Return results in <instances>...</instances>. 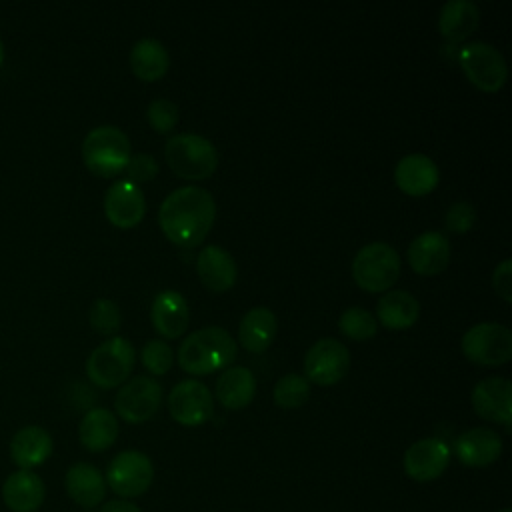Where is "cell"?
<instances>
[{
  "label": "cell",
  "instance_id": "obj_1",
  "mask_svg": "<svg viewBox=\"0 0 512 512\" xmlns=\"http://www.w3.org/2000/svg\"><path fill=\"white\" fill-rule=\"evenodd\" d=\"M216 218L212 194L200 186H180L160 204L158 222L166 238L184 248L198 246Z\"/></svg>",
  "mask_w": 512,
  "mask_h": 512
},
{
  "label": "cell",
  "instance_id": "obj_2",
  "mask_svg": "<svg viewBox=\"0 0 512 512\" xmlns=\"http://www.w3.org/2000/svg\"><path fill=\"white\" fill-rule=\"evenodd\" d=\"M238 344L228 330L208 326L188 334L178 348V364L188 374L204 376L228 368L236 360Z\"/></svg>",
  "mask_w": 512,
  "mask_h": 512
},
{
  "label": "cell",
  "instance_id": "obj_3",
  "mask_svg": "<svg viewBox=\"0 0 512 512\" xmlns=\"http://www.w3.org/2000/svg\"><path fill=\"white\" fill-rule=\"evenodd\" d=\"M130 140L118 126H96L82 142V160L90 172L108 178L126 168L130 160Z\"/></svg>",
  "mask_w": 512,
  "mask_h": 512
},
{
  "label": "cell",
  "instance_id": "obj_4",
  "mask_svg": "<svg viewBox=\"0 0 512 512\" xmlns=\"http://www.w3.org/2000/svg\"><path fill=\"white\" fill-rule=\"evenodd\" d=\"M164 158L170 170L186 180L208 178L218 164V152L214 144L192 132H180L170 136L164 146Z\"/></svg>",
  "mask_w": 512,
  "mask_h": 512
},
{
  "label": "cell",
  "instance_id": "obj_5",
  "mask_svg": "<svg viewBox=\"0 0 512 512\" xmlns=\"http://www.w3.org/2000/svg\"><path fill=\"white\" fill-rule=\"evenodd\" d=\"M136 362V350L124 336H112L96 346L86 360V374L98 388H114L128 380Z\"/></svg>",
  "mask_w": 512,
  "mask_h": 512
},
{
  "label": "cell",
  "instance_id": "obj_6",
  "mask_svg": "<svg viewBox=\"0 0 512 512\" xmlns=\"http://www.w3.org/2000/svg\"><path fill=\"white\" fill-rule=\"evenodd\" d=\"M400 276V256L386 242L362 246L352 260V278L366 292H384Z\"/></svg>",
  "mask_w": 512,
  "mask_h": 512
},
{
  "label": "cell",
  "instance_id": "obj_7",
  "mask_svg": "<svg viewBox=\"0 0 512 512\" xmlns=\"http://www.w3.org/2000/svg\"><path fill=\"white\" fill-rule=\"evenodd\" d=\"M458 64L466 78L484 92H496L504 86L508 66L498 48L488 42L474 40L458 48Z\"/></svg>",
  "mask_w": 512,
  "mask_h": 512
},
{
  "label": "cell",
  "instance_id": "obj_8",
  "mask_svg": "<svg viewBox=\"0 0 512 512\" xmlns=\"http://www.w3.org/2000/svg\"><path fill=\"white\" fill-rule=\"evenodd\" d=\"M464 356L480 366H498L512 358V332L498 322H480L462 336Z\"/></svg>",
  "mask_w": 512,
  "mask_h": 512
},
{
  "label": "cell",
  "instance_id": "obj_9",
  "mask_svg": "<svg viewBox=\"0 0 512 512\" xmlns=\"http://www.w3.org/2000/svg\"><path fill=\"white\" fill-rule=\"evenodd\" d=\"M154 478V466L150 458L140 450H124L112 458L106 468V484L114 494L124 498H136L144 494Z\"/></svg>",
  "mask_w": 512,
  "mask_h": 512
},
{
  "label": "cell",
  "instance_id": "obj_10",
  "mask_svg": "<svg viewBox=\"0 0 512 512\" xmlns=\"http://www.w3.org/2000/svg\"><path fill=\"white\" fill-rule=\"evenodd\" d=\"M162 404V386L150 376H134L124 382L114 398L118 416L130 424L150 420Z\"/></svg>",
  "mask_w": 512,
  "mask_h": 512
},
{
  "label": "cell",
  "instance_id": "obj_11",
  "mask_svg": "<svg viewBox=\"0 0 512 512\" xmlns=\"http://www.w3.org/2000/svg\"><path fill=\"white\" fill-rule=\"evenodd\" d=\"M350 368V352L336 338H320L314 342L304 356V372L306 380L332 386L340 382Z\"/></svg>",
  "mask_w": 512,
  "mask_h": 512
},
{
  "label": "cell",
  "instance_id": "obj_12",
  "mask_svg": "<svg viewBox=\"0 0 512 512\" xmlns=\"http://www.w3.org/2000/svg\"><path fill=\"white\" fill-rule=\"evenodd\" d=\"M168 410L178 424L200 426L212 416L214 400L200 380H182L170 390Z\"/></svg>",
  "mask_w": 512,
  "mask_h": 512
},
{
  "label": "cell",
  "instance_id": "obj_13",
  "mask_svg": "<svg viewBox=\"0 0 512 512\" xmlns=\"http://www.w3.org/2000/svg\"><path fill=\"white\" fill-rule=\"evenodd\" d=\"M450 462V448L440 438H422L404 452V472L416 482H430L442 476Z\"/></svg>",
  "mask_w": 512,
  "mask_h": 512
},
{
  "label": "cell",
  "instance_id": "obj_14",
  "mask_svg": "<svg viewBox=\"0 0 512 512\" xmlns=\"http://www.w3.org/2000/svg\"><path fill=\"white\" fill-rule=\"evenodd\" d=\"M474 412L490 422L504 424L512 422V384L508 378L490 376L480 380L472 390Z\"/></svg>",
  "mask_w": 512,
  "mask_h": 512
},
{
  "label": "cell",
  "instance_id": "obj_15",
  "mask_svg": "<svg viewBox=\"0 0 512 512\" xmlns=\"http://www.w3.org/2000/svg\"><path fill=\"white\" fill-rule=\"evenodd\" d=\"M104 212L106 218L118 228L136 226L146 212V202L140 188L130 180L114 182L106 190Z\"/></svg>",
  "mask_w": 512,
  "mask_h": 512
},
{
  "label": "cell",
  "instance_id": "obj_16",
  "mask_svg": "<svg viewBox=\"0 0 512 512\" xmlns=\"http://www.w3.org/2000/svg\"><path fill=\"white\" fill-rule=\"evenodd\" d=\"M440 172L436 162L420 152L406 154L394 168L396 186L408 196H424L436 188Z\"/></svg>",
  "mask_w": 512,
  "mask_h": 512
},
{
  "label": "cell",
  "instance_id": "obj_17",
  "mask_svg": "<svg viewBox=\"0 0 512 512\" xmlns=\"http://www.w3.org/2000/svg\"><path fill=\"white\" fill-rule=\"evenodd\" d=\"M408 262L422 276L440 274L450 262V242L438 230L418 234L408 246Z\"/></svg>",
  "mask_w": 512,
  "mask_h": 512
},
{
  "label": "cell",
  "instance_id": "obj_18",
  "mask_svg": "<svg viewBox=\"0 0 512 512\" xmlns=\"http://www.w3.org/2000/svg\"><path fill=\"white\" fill-rule=\"evenodd\" d=\"M456 456L464 466L484 468L496 462L502 454V438L486 426L462 432L454 444Z\"/></svg>",
  "mask_w": 512,
  "mask_h": 512
},
{
  "label": "cell",
  "instance_id": "obj_19",
  "mask_svg": "<svg viewBox=\"0 0 512 512\" xmlns=\"http://www.w3.org/2000/svg\"><path fill=\"white\" fill-rule=\"evenodd\" d=\"M152 324L160 336L178 338L186 332L190 322V308L186 298L176 290H162L156 294L150 310Z\"/></svg>",
  "mask_w": 512,
  "mask_h": 512
},
{
  "label": "cell",
  "instance_id": "obj_20",
  "mask_svg": "<svg viewBox=\"0 0 512 512\" xmlns=\"http://www.w3.org/2000/svg\"><path fill=\"white\" fill-rule=\"evenodd\" d=\"M196 270L202 284L214 292H226L234 286L238 268L228 250L216 244H208L196 258Z\"/></svg>",
  "mask_w": 512,
  "mask_h": 512
},
{
  "label": "cell",
  "instance_id": "obj_21",
  "mask_svg": "<svg viewBox=\"0 0 512 512\" xmlns=\"http://www.w3.org/2000/svg\"><path fill=\"white\" fill-rule=\"evenodd\" d=\"M54 442L42 426H24L10 440V458L20 470H32L44 464L52 454Z\"/></svg>",
  "mask_w": 512,
  "mask_h": 512
},
{
  "label": "cell",
  "instance_id": "obj_22",
  "mask_svg": "<svg viewBox=\"0 0 512 512\" xmlns=\"http://www.w3.org/2000/svg\"><path fill=\"white\" fill-rule=\"evenodd\" d=\"M46 488L32 470H16L2 484V500L12 512H34L42 506Z\"/></svg>",
  "mask_w": 512,
  "mask_h": 512
},
{
  "label": "cell",
  "instance_id": "obj_23",
  "mask_svg": "<svg viewBox=\"0 0 512 512\" xmlns=\"http://www.w3.org/2000/svg\"><path fill=\"white\" fill-rule=\"evenodd\" d=\"M64 486L68 496L82 508H94L106 496V480L102 472L88 462L72 464L64 476Z\"/></svg>",
  "mask_w": 512,
  "mask_h": 512
},
{
  "label": "cell",
  "instance_id": "obj_24",
  "mask_svg": "<svg viewBox=\"0 0 512 512\" xmlns=\"http://www.w3.org/2000/svg\"><path fill=\"white\" fill-rule=\"evenodd\" d=\"M276 328L278 322L274 312L266 306H254L242 316L238 324L240 346L246 348L248 352H264L272 344Z\"/></svg>",
  "mask_w": 512,
  "mask_h": 512
},
{
  "label": "cell",
  "instance_id": "obj_25",
  "mask_svg": "<svg viewBox=\"0 0 512 512\" xmlns=\"http://www.w3.org/2000/svg\"><path fill=\"white\" fill-rule=\"evenodd\" d=\"M80 444L88 452H104L118 438V420L108 408L88 410L78 426Z\"/></svg>",
  "mask_w": 512,
  "mask_h": 512
},
{
  "label": "cell",
  "instance_id": "obj_26",
  "mask_svg": "<svg viewBox=\"0 0 512 512\" xmlns=\"http://www.w3.org/2000/svg\"><path fill=\"white\" fill-rule=\"evenodd\" d=\"M480 22V10L472 0H448L440 8L438 28L450 42H462L468 38Z\"/></svg>",
  "mask_w": 512,
  "mask_h": 512
},
{
  "label": "cell",
  "instance_id": "obj_27",
  "mask_svg": "<svg viewBox=\"0 0 512 512\" xmlns=\"http://www.w3.org/2000/svg\"><path fill=\"white\" fill-rule=\"evenodd\" d=\"M256 394V378L244 366L226 368L216 382V398L228 410H240L252 402Z\"/></svg>",
  "mask_w": 512,
  "mask_h": 512
},
{
  "label": "cell",
  "instance_id": "obj_28",
  "mask_svg": "<svg viewBox=\"0 0 512 512\" xmlns=\"http://www.w3.org/2000/svg\"><path fill=\"white\" fill-rule=\"evenodd\" d=\"M168 66V50L156 38H140L130 50V68L140 80L154 82L166 74Z\"/></svg>",
  "mask_w": 512,
  "mask_h": 512
},
{
  "label": "cell",
  "instance_id": "obj_29",
  "mask_svg": "<svg viewBox=\"0 0 512 512\" xmlns=\"http://www.w3.org/2000/svg\"><path fill=\"white\" fill-rule=\"evenodd\" d=\"M420 304L406 290H388L376 304L378 320L392 330H402L418 320Z\"/></svg>",
  "mask_w": 512,
  "mask_h": 512
},
{
  "label": "cell",
  "instance_id": "obj_30",
  "mask_svg": "<svg viewBox=\"0 0 512 512\" xmlns=\"http://www.w3.org/2000/svg\"><path fill=\"white\" fill-rule=\"evenodd\" d=\"M310 396V382L300 374H286L282 376L272 392L276 406L292 410L300 408Z\"/></svg>",
  "mask_w": 512,
  "mask_h": 512
},
{
  "label": "cell",
  "instance_id": "obj_31",
  "mask_svg": "<svg viewBox=\"0 0 512 512\" xmlns=\"http://www.w3.org/2000/svg\"><path fill=\"white\" fill-rule=\"evenodd\" d=\"M338 328L344 336L352 340H368L376 334L378 324H376V318L366 308L350 306L340 314Z\"/></svg>",
  "mask_w": 512,
  "mask_h": 512
},
{
  "label": "cell",
  "instance_id": "obj_32",
  "mask_svg": "<svg viewBox=\"0 0 512 512\" xmlns=\"http://www.w3.org/2000/svg\"><path fill=\"white\" fill-rule=\"evenodd\" d=\"M90 326L102 334V336H112L118 332L122 324V312L114 300L108 298H98L90 306Z\"/></svg>",
  "mask_w": 512,
  "mask_h": 512
},
{
  "label": "cell",
  "instance_id": "obj_33",
  "mask_svg": "<svg viewBox=\"0 0 512 512\" xmlns=\"http://www.w3.org/2000/svg\"><path fill=\"white\" fill-rule=\"evenodd\" d=\"M140 360L150 374L162 376L174 364V350L160 338L148 340L140 350Z\"/></svg>",
  "mask_w": 512,
  "mask_h": 512
},
{
  "label": "cell",
  "instance_id": "obj_34",
  "mask_svg": "<svg viewBox=\"0 0 512 512\" xmlns=\"http://www.w3.org/2000/svg\"><path fill=\"white\" fill-rule=\"evenodd\" d=\"M150 126L158 134L170 132L178 122V106L168 98H154L146 110Z\"/></svg>",
  "mask_w": 512,
  "mask_h": 512
},
{
  "label": "cell",
  "instance_id": "obj_35",
  "mask_svg": "<svg viewBox=\"0 0 512 512\" xmlns=\"http://www.w3.org/2000/svg\"><path fill=\"white\" fill-rule=\"evenodd\" d=\"M476 220V210L470 202L466 200H458L454 202L448 212H446V228L450 232H456V234H462V232H468L472 228Z\"/></svg>",
  "mask_w": 512,
  "mask_h": 512
},
{
  "label": "cell",
  "instance_id": "obj_36",
  "mask_svg": "<svg viewBox=\"0 0 512 512\" xmlns=\"http://www.w3.org/2000/svg\"><path fill=\"white\" fill-rule=\"evenodd\" d=\"M126 174L130 182H148L156 176L158 172V162L152 154L146 152H138L134 156H130L128 164H126Z\"/></svg>",
  "mask_w": 512,
  "mask_h": 512
},
{
  "label": "cell",
  "instance_id": "obj_37",
  "mask_svg": "<svg viewBox=\"0 0 512 512\" xmlns=\"http://www.w3.org/2000/svg\"><path fill=\"white\" fill-rule=\"evenodd\" d=\"M492 284L496 294L504 300L510 302L512 300V262L510 260H502L492 274Z\"/></svg>",
  "mask_w": 512,
  "mask_h": 512
},
{
  "label": "cell",
  "instance_id": "obj_38",
  "mask_svg": "<svg viewBox=\"0 0 512 512\" xmlns=\"http://www.w3.org/2000/svg\"><path fill=\"white\" fill-rule=\"evenodd\" d=\"M100 512H142V510L128 500H110L100 508Z\"/></svg>",
  "mask_w": 512,
  "mask_h": 512
},
{
  "label": "cell",
  "instance_id": "obj_39",
  "mask_svg": "<svg viewBox=\"0 0 512 512\" xmlns=\"http://www.w3.org/2000/svg\"><path fill=\"white\" fill-rule=\"evenodd\" d=\"M4 64V44H2V40H0V66Z\"/></svg>",
  "mask_w": 512,
  "mask_h": 512
},
{
  "label": "cell",
  "instance_id": "obj_40",
  "mask_svg": "<svg viewBox=\"0 0 512 512\" xmlns=\"http://www.w3.org/2000/svg\"><path fill=\"white\" fill-rule=\"evenodd\" d=\"M498 512H512L510 508H502V510H498Z\"/></svg>",
  "mask_w": 512,
  "mask_h": 512
}]
</instances>
